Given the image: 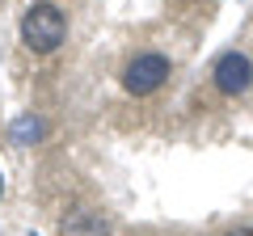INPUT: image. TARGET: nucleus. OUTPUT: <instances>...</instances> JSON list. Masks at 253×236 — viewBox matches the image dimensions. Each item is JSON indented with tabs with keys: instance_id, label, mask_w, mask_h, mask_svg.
Segmentation results:
<instances>
[{
	"instance_id": "nucleus-1",
	"label": "nucleus",
	"mask_w": 253,
	"mask_h": 236,
	"mask_svg": "<svg viewBox=\"0 0 253 236\" xmlns=\"http://www.w3.org/2000/svg\"><path fill=\"white\" fill-rule=\"evenodd\" d=\"M68 38V13L55 0H30L21 13V42L34 55H55Z\"/></svg>"
},
{
	"instance_id": "nucleus-2",
	"label": "nucleus",
	"mask_w": 253,
	"mask_h": 236,
	"mask_svg": "<svg viewBox=\"0 0 253 236\" xmlns=\"http://www.w3.org/2000/svg\"><path fill=\"white\" fill-rule=\"evenodd\" d=\"M169 72H173L169 55H161V51H135L131 59H126V68H123V89L135 93V97H148V93H156L165 80H169Z\"/></svg>"
},
{
	"instance_id": "nucleus-3",
	"label": "nucleus",
	"mask_w": 253,
	"mask_h": 236,
	"mask_svg": "<svg viewBox=\"0 0 253 236\" xmlns=\"http://www.w3.org/2000/svg\"><path fill=\"white\" fill-rule=\"evenodd\" d=\"M211 84H215L224 97H245L253 84V64L245 51H224L211 68Z\"/></svg>"
},
{
	"instance_id": "nucleus-4",
	"label": "nucleus",
	"mask_w": 253,
	"mask_h": 236,
	"mask_svg": "<svg viewBox=\"0 0 253 236\" xmlns=\"http://www.w3.org/2000/svg\"><path fill=\"white\" fill-rule=\"evenodd\" d=\"M0 194H4V177H0Z\"/></svg>"
},
{
	"instance_id": "nucleus-5",
	"label": "nucleus",
	"mask_w": 253,
	"mask_h": 236,
	"mask_svg": "<svg viewBox=\"0 0 253 236\" xmlns=\"http://www.w3.org/2000/svg\"><path fill=\"white\" fill-rule=\"evenodd\" d=\"M236 236H253V232H236Z\"/></svg>"
}]
</instances>
